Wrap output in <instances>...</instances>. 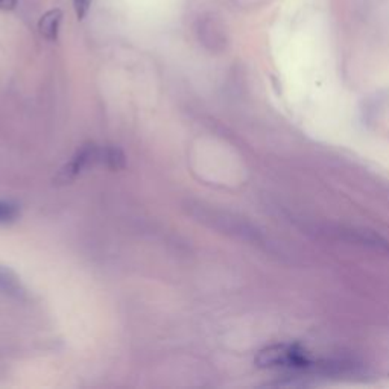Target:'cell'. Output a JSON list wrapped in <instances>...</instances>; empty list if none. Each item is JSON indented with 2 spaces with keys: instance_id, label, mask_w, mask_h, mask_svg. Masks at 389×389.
<instances>
[{
  "instance_id": "1",
  "label": "cell",
  "mask_w": 389,
  "mask_h": 389,
  "mask_svg": "<svg viewBox=\"0 0 389 389\" xmlns=\"http://www.w3.org/2000/svg\"><path fill=\"white\" fill-rule=\"evenodd\" d=\"M262 369H309L318 367L309 351L298 344H274L262 348L254 359Z\"/></svg>"
},
{
  "instance_id": "2",
  "label": "cell",
  "mask_w": 389,
  "mask_h": 389,
  "mask_svg": "<svg viewBox=\"0 0 389 389\" xmlns=\"http://www.w3.org/2000/svg\"><path fill=\"white\" fill-rule=\"evenodd\" d=\"M99 149L101 148H96L94 145H84L75 154L72 160H70L63 169L58 172V175L55 176V181L59 184L70 183L83 171L99 163Z\"/></svg>"
},
{
  "instance_id": "3",
  "label": "cell",
  "mask_w": 389,
  "mask_h": 389,
  "mask_svg": "<svg viewBox=\"0 0 389 389\" xmlns=\"http://www.w3.org/2000/svg\"><path fill=\"white\" fill-rule=\"evenodd\" d=\"M61 20H63V11L58 10V8L44 14L38 22V31L43 35V38H46L48 41H57Z\"/></svg>"
},
{
  "instance_id": "4",
  "label": "cell",
  "mask_w": 389,
  "mask_h": 389,
  "mask_svg": "<svg viewBox=\"0 0 389 389\" xmlns=\"http://www.w3.org/2000/svg\"><path fill=\"white\" fill-rule=\"evenodd\" d=\"M99 163L113 171H119L125 167V155L118 148H102L99 149Z\"/></svg>"
},
{
  "instance_id": "5",
  "label": "cell",
  "mask_w": 389,
  "mask_h": 389,
  "mask_svg": "<svg viewBox=\"0 0 389 389\" xmlns=\"http://www.w3.org/2000/svg\"><path fill=\"white\" fill-rule=\"evenodd\" d=\"M0 289L10 292V294H19L20 290L19 280L6 268H0Z\"/></svg>"
},
{
  "instance_id": "6",
  "label": "cell",
  "mask_w": 389,
  "mask_h": 389,
  "mask_svg": "<svg viewBox=\"0 0 389 389\" xmlns=\"http://www.w3.org/2000/svg\"><path fill=\"white\" fill-rule=\"evenodd\" d=\"M17 216H19V208L15 204L0 201V224L13 222Z\"/></svg>"
},
{
  "instance_id": "7",
  "label": "cell",
  "mask_w": 389,
  "mask_h": 389,
  "mask_svg": "<svg viewBox=\"0 0 389 389\" xmlns=\"http://www.w3.org/2000/svg\"><path fill=\"white\" fill-rule=\"evenodd\" d=\"M92 2H93V0H73L78 20H83L84 17L88 14V11H90Z\"/></svg>"
},
{
  "instance_id": "8",
  "label": "cell",
  "mask_w": 389,
  "mask_h": 389,
  "mask_svg": "<svg viewBox=\"0 0 389 389\" xmlns=\"http://www.w3.org/2000/svg\"><path fill=\"white\" fill-rule=\"evenodd\" d=\"M15 3H17V0H0V8H8V10H13Z\"/></svg>"
}]
</instances>
